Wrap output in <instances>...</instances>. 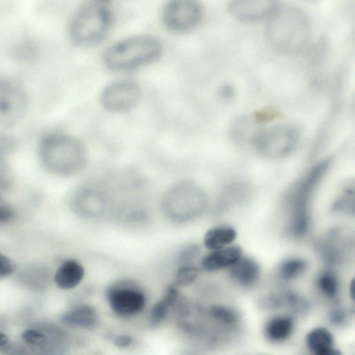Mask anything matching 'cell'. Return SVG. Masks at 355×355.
<instances>
[{"mask_svg":"<svg viewBox=\"0 0 355 355\" xmlns=\"http://www.w3.org/2000/svg\"><path fill=\"white\" fill-rule=\"evenodd\" d=\"M308 17L301 9L286 6L279 8L270 15L266 26V37L277 51L293 53L302 49L310 36Z\"/></svg>","mask_w":355,"mask_h":355,"instance_id":"6da1fadb","label":"cell"},{"mask_svg":"<svg viewBox=\"0 0 355 355\" xmlns=\"http://www.w3.org/2000/svg\"><path fill=\"white\" fill-rule=\"evenodd\" d=\"M40 157L51 173L69 176L81 171L87 162L83 144L75 137L63 133H51L40 144Z\"/></svg>","mask_w":355,"mask_h":355,"instance_id":"7a4b0ae2","label":"cell"},{"mask_svg":"<svg viewBox=\"0 0 355 355\" xmlns=\"http://www.w3.org/2000/svg\"><path fill=\"white\" fill-rule=\"evenodd\" d=\"M162 45L149 35H139L123 39L110 46L105 52L104 63L110 70H132L156 61L162 55Z\"/></svg>","mask_w":355,"mask_h":355,"instance_id":"3957f363","label":"cell"},{"mask_svg":"<svg viewBox=\"0 0 355 355\" xmlns=\"http://www.w3.org/2000/svg\"><path fill=\"white\" fill-rule=\"evenodd\" d=\"M112 15L105 3L92 1L81 6L72 17L69 26L71 41L80 46L100 43L107 35Z\"/></svg>","mask_w":355,"mask_h":355,"instance_id":"277c9868","label":"cell"},{"mask_svg":"<svg viewBox=\"0 0 355 355\" xmlns=\"http://www.w3.org/2000/svg\"><path fill=\"white\" fill-rule=\"evenodd\" d=\"M206 202V195L198 185L191 181L182 180L166 191L162 203L169 215L184 218L200 213Z\"/></svg>","mask_w":355,"mask_h":355,"instance_id":"5b68a950","label":"cell"},{"mask_svg":"<svg viewBox=\"0 0 355 355\" xmlns=\"http://www.w3.org/2000/svg\"><path fill=\"white\" fill-rule=\"evenodd\" d=\"M299 140L300 132L295 126L281 123L260 131L254 137L253 142L255 149L261 155L278 159L291 153Z\"/></svg>","mask_w":355,"mask_h":355,"instance_id":"8992f818","label":"cell"},{"mask_svg":"<svg viewBox=\"0 0 355 355\" xmlns=\"http://www.w3.org/2000/svg\"><path fill=\"white\" fill-rule=\"evenodd\" d=\"M202 17V7L198 0H169L162 13L164 26L176 33L191 31L198 25Z\"/></svg>","mask_w":355,"mask_h":355,"instance_id":"52a82bcc","label":"cell"},{"mask_svg":"<svg viewBox=\"0 0 355 355\" xmlns=\"http://www.w3.org/2000/svg\"><path fill=\"white\" fill-rule=\"evenodd\" d=\"M106 297L112 311L118 316L126 318L138 314L144 309V293L136 284L120 281L107 288Z\"/></svg>","mask_w":355,"mask_h":355,"instance_id":"ba28073f","label":"cell"},{"mask_svg":"<svg viewBox=\"0 0 355 355\" xmlns=\"http://www.w3.org/2000/svg\"><path fill=\"white\" fill-rule=\"evenodd\" d=\"M140 97L139 87L135 82L121 80L104 88L101 94V103L109 112H125L136 106Z\"/></svg>","mask_w":355,"mask_h":355,"instance_id":"9c48e42d","label":"cell"},{"mask_svg":"<svg viewBox=\"0 0 355 355\" xmlns=\"http://www.w3.org/2000/svg\"><path fill=\"white\" fill-rule=\"evenodd\" d=\"M277 6V0H230L227 10L239 21L252 22L270 16Z\"/></svg>","mask_w":355,"mask_h":355,"instance_id":"30bf717a","label":"cell"},{"mask_svg":"<svg viewBox=\"0 0 355 355\" xmlns=\"http://www.w3.org/2000/svg\"><path fill=\"white\" fill-rule=\"evenodd\" d=\"M211 251L205 256L200 262L201 268L208 272L230 267L243 254L241 248L235 245Z\"/></svg>","mask_w":355,"mask_h":355,"instance_id":"8fae6325","label":"cell"},{"mask_svg":"<svg viewBox=\"0 0 355 355\" xmlns=\"http://www.w3.org/2000/svg\"><path fill=\"white\" fill-rule=\"evenodd\" d=\"M62 322L70 327L93 329L99 322L96 309L89 304H80L64 313Z\"/></svg>","mask_w":355,"mask_h":355,"instance_id":"7c38bea8","label":"cell"},{"mask_svg":"<svg viewBox=\"0 0 355 355\" xmlns=\"http://www.w3.org/2000/svg\"><path fill=\"white\" fill-rule=\"evenodd\" d=\"M107 199L106 192L101 187L88 185L78 191L75 197V204L83 211L95 212L105 207Z\"/></svg>","mask_w":355,"mask_h":355,"instance_id":"4fadbf2b","label":"cell"},{"mask_svg":"<svg viewBox=\"0 0 355 355\" xmlns=\"http://www.w3.org/2000/svg\"><path fill=\"white\" fill-rule=\"evenodd\" d=\"M84 276L83 266L74 259H67L57 269L54 279L60 288L69 290L77 286Z\"/></svg>","mask_w":355,"mask_h":355,"instance_id":"5bb4252c","label":"cell"},{"mask_svg":"<svg viewBox=\"0 0 355 355\" xmlns=\"http://www.w3.org/2000/svg\"><path fill=\"white\" fill-rule=\"evenodd\" d=\"M309 349L315 355H339L340 352L334 347V337L325 328L312 329L306 336Z\"/></svg>","mask_w":355,"mask_h":355,"instance_id":"9a60e30c","label":"cell"},{"mask_svg":"<svg viewBox=\"0 0 355 355\" xmlns=\"http://www.w3.org/2000/svg\"><path fill=\"white\" fill-rule=\"evenodd\" d=\"M260 268L252 259L242 256L230 266V276L243 286L254 284L259 277Z\"/></svg>","mask_w":355,"mask_h":355,"instance_id":"2e32d148","label":"cell"},{"mask_svg":"<svg viewBox=\"0 0 355 355\" xmlns=\"http://www.w3.org/2000/svg\"><path fill=\"white\" fill-rule=\"evenodd\" d=\"M179 298L178 287L168 286L161 299L157 300L151 309L150 321L154 324L162 322L168 315L170 309L175 306Z\"/></svg>","mask_w":355,"mask_h":355,"instance_id":"e0dca14e","label":"cell"},{"mask_svg":"<svg viewBox=\"0 0 355 355\" xmlns=\"http://www.w3.org/2000/svg\"><path fill=\"white\" fill-rule=\"evenodd\" d=\"M236 237V230L229 226H218L209 230L203 238L204 245L210 250L230 245Z\"/></svg>","mask_w":355,"mask_h":355,"instance_id":"ac0fdd59","label":"cell"},{"mask_svg":"<svg viewBox=\"0 0 355 355\" xmlns=\"http://www.w3.org/2000/svg\"><path fill=\"white\" fill-rule=\"evenodd\" d=\"M293 330V320L285 315L271 318L266 324V337L273 343H280L287 339Z\"/></svg>","mask_w":355,"mask_h":355,"instance_id":"d6986e66","label":"cell"},{"mask_svg":"<svg viewBox=\"0 0 355 355\" xmlns=\"http://www.w3.org/2000/svg\"><path fill=\"white\" fill-rule=\"evenodd\" d=\"M15 88L9 85H0V112L3 114H12L16 105L21 103V95Z\"/></svg>","mask_w":355,"mask_h":355,"instance_id":"ffe728a7","label":"cell"},{"mask_svg":"<svg viewBox=\"0 0 355 355\" xmlns=\"http://www.w3.org/2000/svg\"><path fill=\"white\" fill-rule=\"evenodd\" d=\"M307 267L306 260L290 258L284 261L279 267V274L285 280L293 279L303 273Z\"/></svg>","mask_w":355,"mask_h":355,"instance_id":"44dd1931","label":"cell"},{"mask_svg":"<svg viewBox=\"0 0 355 355\" xmlns=\"http://www.w3.org/2000/svg\"><path fill=\"white\" fill-rule=\"evenodd\" d=\"M200 268L193 263L183 264L175 272L173 285L184 287L191 284L198 277Z\"/></svg>","mask_w":355,"mask_h":355,"instance_id":"7402d4cb","label":"cell"},{"mask_svg":"<svg viewBox=\"0 0 355 355\" xmlns=\"http://www.w3.org/2000/svg\"><path fill=\"white\" fill-rule=\"evenodd\" d=\"M317 284L321 292L329 298L336 296L338 291V282L331 272H323L318 277Z\"/></svg>","mask_w":355,"mask_h":355,"instance_id":"603a6c76","label":"cell"},{"mask_svg":"<svg viewBox=\"0 0 355 355\" xmlns=\"http://www.w3.org/2000/svg\"><path fill=\"white\" fill-rule=\"evenodd\" d=\"M209 314L215 320L223 324H232L237 321L235 312L223 306H211Z\"/></svg>","mask_w":355,"mask_h":355,"instance_id":"cb8c5ba5","label":"cell"},{"mask_svg":"<svg viewBox=\"0 0 355 355\" xmlns=\"http://www.w3.org/2000/svg\"><path fill=\"white\" fill-rule=\"evenodd\" d=\"M199 247L196 244H189L182 248L177 257L179 265L192 263L191 261L198 255Z\"/></svg>","mask_w":355,"mask_h":355,"instance_id":"d4e9b609","label":"cell"},{"mask_svg":"<svg viewBox=\"0 0 355 355\" xmlns=\"http://www.w3.org/2000/svg\"><path fill=\"white\" fill-rule=\"evenodd\" d=\"M21 337L26 343L35 345L44 344L46 339L43 333L32 329L24 331L21 334Z\"/></svg>","mask_w":355,"mask_h":355,"instance_id":"484cf974","label":"cell"},{"mask_svg":"<svg viewBox=\"0 0 355 355\" xmlns=\"http://www.w3.org/2000/svg\"><path fill=\"white\" fill-rule=\"evenodd\" d=\"M14 262L6 256L0 253V277H6L12 275L15 270Z\"/></svg>","mask_w":355,"mask_h":355,"instance_id":"4316f807","label":"cell"},{"mask_svg":"<svg viewBox=\"0 0 355 355\" xmlns=\"http://www.w3.org/2000/svg\"><path fill=\"white\" fill-rule=\"evenodd\" d=\"M14 216L11 205L0 196V223L9 221Z\"/></svg>","mask_w":355,"mask_h":355,"instance_id":"83f0119b","label":"cell"},{"mask_svg":"<svg viewBox=\"0 0 355 355\" xmlns=\"http://www.w3.org/2000/svg\"><path fill=\"white\" fill-rule=\"evenodd\" d=\"M329 319L333 324L340 326L346 321L347 314L343 309H336L330 312Z\"/></svg>","mask_w":355,"mask_h":355,"instance_id":"f1b7e54d","label":"cell"},{"mask_svg":"<svg viewBox=\"0 0 355 355\" xmlns=\"http://www.w3.org/2000/svg\"><path fill=\"white\" fill-rule=\"evenodd\" d=\"M133 343V338L128 335H120L114 340V344L119 348H126Z\"/></svg>","mask_w":355,"mask_h":355,"instance_id":"f546056e","label":"cell"},{"mask_svg":"<svg viewBox=\"0 0 355 355\" xmlns=\"http://www.w3.org/2000/svg\"><path fill=\"white\" fill-rule=\"evenodd\" d=\"M9 340L7 335L0 332V347L6 345Z\"/></svg>","mask_w":355,"mask_h":355,"instance_id":"4dcf8cb0","label":"cell"},{"mask_svg":"<svg viewBox=\"0 0 355 355\" xmlns=\"http://www.w3.org/2000/svg\"><path fill=\"white\" fill-rule=\"evenodd\" d=\"M350 294H351V297L352 299V300H354V282L352 281V283H351V285H350Z\"/></svg>","mask_w":355,"mask_h":355,"instance_id":"1f68e13d","label":"cell"},{"mask_svg":"<svg viewBox=\"0 0 355 355\" xmlns=\"http://www.w3.org/2000/svg\"><path fill=\"white\" fill-rule=\"evenodd\" d=\"M306 1H308V2H310V3H315V2H318L320 0H304Z\"/></svg>","mask_w":355,"mask_h":355,"instance_id":"d6a6232c","label":"cell"},{"mask_svg":"<svg viewBox=\"0 0 355 355\" xmlns=\"http://www.w3.org/2000/svg\"><path fill=\"white\" fill-rule=\"evenodd\" d=\"M96 1H100V2L105 3L106 2H107L110 0H96Z\"/></svg>","mask_w":355,"mask_h":355,"instance_id":"836d02e7","label":"cell"}]
</instances>
